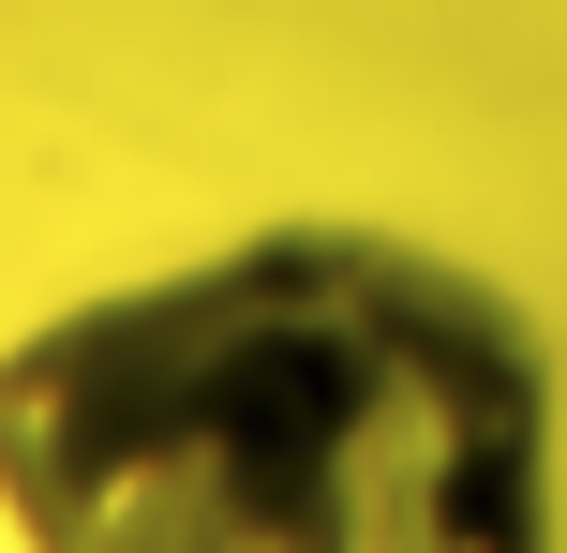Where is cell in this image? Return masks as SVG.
Here are the masks:
<instances>
[{
	"mask_svg": "<svg viewBox=\"0 0 567 553\" xmlns=\"http://www.w3.org/2000/svg\"><path fill=\"white\" fill-rule=\"evenodd\" d=\"M16 553H567L553 345L389 225H255L0 345Z\"/></svg>",
	"mask_w": 567,
	"mask_h": 553,
	"instance_id": "6da1fadb",
	"label": "cell"
}]
</instances>
